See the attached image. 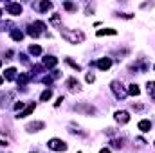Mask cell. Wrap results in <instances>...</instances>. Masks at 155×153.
I'll return each mask as SVG.
<instances>
[{
    "label": "cell",
    "mask_w": 155,
    "mask_h": 153,
    "mask_svg": "<svg viewBox=\"0 0 155 153\" xmlns=\"http://www.w3.org/2000/svg\"><path fill=\"white\" fill-rule=\"evenodd\" d=\"M2 81H4V79H2V78H0V85H2Z\"/></svg>",
    "instance_id": "33"
},
{
    "label": "cell",
    "mask_w": 155,
    "mask_h": 153,
    "mask_svg": "<svg viewBox=\"0 0 155 153\" xmlns=\"http://www.w3.org/2000/svg\"><path fill=\"white\" fill-rule=\"evenodd\" d=\"M0 67H2V61H0Z\"/></svg>",
    "instance_id": "34"
},
{
    "label": "cell",
    "mask_w": 155,
    "mask_h": 153,
    "mask_svg": "<svg viewBox=\"0 0 155 153\" xmlns=\"http://www.w3.org/2000/svg\"><path fill=\"white\" fill-rule=\"evenodd\" d=\"M14 78H16V69H13V67L7 69V70H5V79H7V81H13Z\"/></svg>",
    "instance_id": "14"
},
{
    "label": "cell",
    "mask_w": 155,
    "mask_h": 153,
    "mask_svg": "<svg viewBox=\"0 0 155 153\" xmlns=\"http://www.w3.org/2000/svg\"><path fill=\"white\" fill-rule=\"evenodd\" d=\"M85 79H87V83H94V81H96V76H94V74H90V72H88V74H87V78H85Z\"/></svg>",
    "instance_id": "27"
},
{
    "label": "cell",
    "mask_w": 155,
    "mask_h": 153,
    "mask_svg": "<svg viewBox=\"0 0 155 153\" xmlns=\"http://www.w3.org/2000/svg\"><path fill=\"white\" fill-rule=\"evenodd\" d=\"M47 144H49V148L54 150V151H65V150H67V144H65L63 141H60V139H51Z\"/></svg>",
    "instance_id": "4"
},
{
    "label": "cell",
    "mask_w": 155,
    "mask_h": 153,
    "mask_svg": "<svg viewBox=\"0 0 155 153\" xmlns=\"http://www.w3.org/2000/svg\"><path fill=\"white\" fill-rule=\"evenodd\" d=\"M5 144H7L5 141H0V146H5Z\"/></svg>",
    "instance_id": "32"
},
{
    "label": "cell",
    "mask_w": 155,
    "mask_h": 153,
    "mask_svg": "<svg viewBox=\"0 0 155 153\" xmlns=\"http://www.w3.org/2000/svg\"><path fill=\"white\" fill-rule=\"evenodd\" d=\"M11 38H13L14 41H20V40L23 38V32L18 31V29H13V31H11Z\"/></svg>",
    "instance_id": "13"
},
{
    "label": "cell",
    "mask_w": 155,
    "mask_h": 153,
    "mask_svg": "<svg viewBox=\"0 0 155 153\" xmlns=\"http://www.w3.org/2000/svg\"><path fill=\"white\" fill-rule=\"evenodd\" d=\"M51 97H52V90H51V88H47V90H43V92H42L40 101H49Z\"/></svg>",
    "instance_id": "15"
},
{
    "label": "cell",
    "mask_w": 155,
    "mask_h": 153,
    "mask_svg": "<svg viewBox=\"0 0 155 153\" xmlns=\"http://www.w3.org/2000/svg\"><path fill=\"white\" fill-rule=\"evenodd\" d=\"M33 112H34V103H31V105H29V106H27V108H25L23 112H20V114H18L16 117H18V119H23V117H27V115H31Z\"/></svg>",
    "instance_id": "10"
},
{
    "label": "cell",
    "mask_w": 155,
    "mask_h": 153,
    "mask_svg": "<svg viewBox=\"0 0 155 153\" xmlns=\"http://www.w3.org/2000/svg\"><path fill=\"white\" fill-rule=\"evenodd\" d=\"M116 121H117V123H121V124H126V123L130 121V115H128V112H125V110H119V112H116Z\"/></svg>",
    "instance_id": "6"
},
{
    "label": "cell",
    "mask_w": 155,
    "mask_h": 153,
    "mask_svg": "<svg viewBox=\"0 0 155 153\" xmlns=\"http://www.w3.org/2000/svg\"><path fill=\"white\" fill-rule=\"evenodd\" d=\"M43 128H45V124H43L42 121H34V123H29V124L25 126L27 132H40V130H43Z\"/></svg>",
    "instance_id": "7"
},
{
    "label": "cell",
    "mask_w": 155,
    "mask_h": 153,
    "mask_svg": "<svg viewBox=\"0 0 155 153\" xmlns=\"http://www.w3.org/2000/svg\"><path fill=\"white\" fill-rule=\"evenodd\" d=\"M96 65H98V69H101V70H108V69L112 67V60H110V58H101Z\"/></svg>",
    "instance_id": "8"
},
{
    "label": "cell",
    "mask_w": 155,
    "mask_h": 153,
    "mask_svg": "<svg viewBox=\"0 0 155 153\" xmlns=\"http://www.w3.org/2000/svg\"><path fill=\"white\" fill-rule=\"evenodd\" d=\"M146 87H148V94H150V97L155 101V83H153V81H148V85H146Z\"/></svg>",
    "instance_id": "17"
},
{
    "label": "cell",
    "mask_w": 155,
    "mask_h": 153,
    "mask_svg": "<svg viewBox=\"0 0 155 153\" xmlns=\"http://www.w3.org/2000/svg\"><path fill=\"white\" fill-rule=\"evenodd\" d=\"M61 36L69 41V43H81L85 40V34L78 29H61Z\"/></svg>",
    "instance_id": "1"
},
{
    "label": "cell",
    "mask_w": 155,
    "mask_h": 153,
    "mask_svg": "<svg viewBox=\"0 0 155 153\" xmlns=\"http://www.w3.org/2000/svg\"><path fill=\"white\" fill-rule=\"evenodd\" d=\"M0 14H2V11H0Z\"/></svg>",
    "instance_id": "36"
},
{
    "label": "cell",
    "mask_w": 155,
    "mask_h": 153,
    "mask_svg": "<svg viewBox=\"0 0 155 153\" xmlns=\"http://www.w3.org/2000/svg\"><path fill=\"white\" fill-rule=\"evenodd\" d=\"M128 94H130V96H139V94H141V88H139L137 85H130V87H128Z\"/></svg>",
    "instance_id": "16"
},
{
    "label": "cell",
    "mask_w": 155,
    "mask_h": 153,
    "mask_svg": "<svg viewBox=\"0 0 155 153\" xmlns=\"http://www.w3.org/2000/svg\"><path fill=\"white\" fill-rule=\"evenodd\" d=\"M42 81H43L45 85H51V83H52V78H51V76H45V78H43Z\"/></svg>",
    "instance_id": "28"
},
{
    "label": "cell",
    "mask_w": 155,
    "mask_h": 153,
    "mask_svg": "<svg viewBox=\"0 0 155 153\" xmlns=\"http://www.w3.org/2000/svg\"><path fill=\"white\" fill-rule=\"evenodd\" d=\"M105 34H117V31L116 29H101V31H98V36H105Z\"/></svg>",
    "instance_id": "18"
},
{
    "label": "cell",
    "mask_w": 155,
    "mask_h": 153,
    "mask_svg": "<svg viewBox=\"0 0 155 153\" xmlns=\"http://www.w3.org/2000/svg\"><path fill=\"white\" fill-rule=\"evenodd\" d=\"M153 70H155V65H153Z\"/></svg>",
    "instance_id": "35"
},
{
    "label": "cell",
    "mask_w": 155,
    "mask_h": 153,
    "mask_svg": "<svg viewBox=\"0 0 155 153\" xmlns=\"http://www.w3.org/2000/svg\"><path fill=\"white\" fill-rule=\"evenodd\" d=\"M16 81H18V85H25V83L29 81V76H27V74H20Z\"/></svg>",
    "instance_id": "22"
},
{
    "label": "cell",
    "mask_w": 155,
    "mask_h": 153,
    "mask_svg": "<svg viewBox=\"0 0 155 153\" xmlns=\"http://www.w3.org/2000/svg\"><path fill=\"white\" fill-rule=\"evenodd\" d=\"M110 88H112V92H114V96H116L117 99H125L126 94H128V90H125V87H123L119 81H112V83H110Z\"/></svg>",
    "instance_id": "2"
},
{
    "label": "cell",
    "mask_w": 155,
    "mask_h": 153,
    "mask_svg": "<svg viewBox=\"0 0 155 153\" xmlns=\"http://www.w3.org/2000/svg\"><path fill=\"white\" fill-rule=\"evenodd\" d=\"M23 108V101H18V103H14V110H22Z\"/></svg>",
    "instance_id": "29"
},
{
    "label": "cell",
    "mask_w": 155,
    "mask_h": 153,
    "mask_svg": "<svg viewBox=\"0 0 155 153\" xmlns=\"http://www.w3.org/2000/svg\"><path fill=\"white\" fill-rule=\"evenodd\" d=\"M139 130H141V132H144V133H146V132H150V130H152V123H150L148 119L139 121Z\"/></svg>",
    "instance_id": "11"
},
{
    "label": "cell",
    "mask_w": 155,
    "mask_h": 153,
    "mask_svg": "<svg viewBox=\"0 0 155 153\" xmlns=\"http://www.w3.org/2000/svg\"><path fill=\"white\" fill-rule=\"evenodd\" d=\"M67 87H69L70 92H79V83H78L74 78H69V79H67Z\"/></svg>",
    "instance_id": "9"
},
{
    "label": "cell",
    "mask_w": 155,
    "mask_h": 153,
    "mask_svg": "<svg viewBox=\"0 0 155 153\" xmlns=\"http://www.w3.org/2000/svg\"><path fill=\"white\" fill-rule=\"evenodd\" d=\"M65 61H67V63H69V65H70L72 69H76V70H79V65H78V63H74V61H72L70 58H65Z\"/></svg>",
    "instance_id": "25"
},
{
    "label": "cell",
    "mask_w": 155,
    "mask_h": 153,
    "mask_svg": "<svg viewBox=\"0 0 155 153\" xmlns=\"http://www.w3.org/2000/svg\"><path fill=\"white\" fill-rule=\"evenodd\" d=\"M56 63H58V60L54 56H45L43 58V65L45 67H56Z\"/></svg>",
    "instance_id": "12"
},
{
    "label": "cell",
    "mask_w": 155,
    "mask_h": 153,
    "mask_svg": "<svg viewBox=\"0 0 155 153\" xmlns=\"http://www.w3.org/2000/svg\"><path fill=\"white\" fill-rule=\"evenodd\" d=\"M29 52L34 54V56H38V54H42V47H38V45H31V47H29Z\"/></svg>",
    "instance_id": "20"
},
{
    "label": "cell",
    "mask_w": 155,
    "mask_h": 153,
    "mask_svg": "<svg viewBox=\"0 0 155 153\" xmlns=\"http://www.w3.org/2000/svg\"><path fill=\"white\" fill-rule=\"evenodd\" d=\"M5 9H7V13H9V14H14V16H18V14H22V5H20V4H14V2H9V4L5 5Z\"/></svg>",
    "instance_id": "5"
},
{
    "label": "cell",
    "mask_w": 155,
    "mask_h": 153,
    "mask_svg": "<svg viewBox=\"0 0 155 153\" xmlns=\"http://www.w3.org/2000/svg\"><path fill=\"white\" fill-rule=\"evenodd\" d=\"M51 7H52V4H51L49 0H43V2H40V9H42V11H49Z\"/></svg>",
    "instance_id": "19"
},
{
    "label": "cell",
    "mask_w": 155,
    "mask_h": 153,
    "mask_svg": "<svg viewBox=\"0 0 155 153\" xmlns=\"http://www.w3.org/2000/svg\"><path fill=\"white\" fill-rule=\"evenodd\" d=\"M61 101H63V97H58V101L54 103V106H60V105H61Z\"/></svg>",
    "instance_id": "30"
},
{
    "label": "cell",
    "mask_w": 155,
    "mask_h": 153,
    "mask_svg": "<svg viewBox=\"0 0 155 153\" xmlns=\"http://www.w3.org/2000/svg\"><path fill=\"white\" fill-rule=\"evenodd\" d=\"M27 32H29V36H33V38L40 36V32H38V31H36V29H34L33 25H29V27H27Z\"/></svg>",
    "instance_id": "23"
},
{
    "label": "cell",
    "mask_w": 155,
    "mask_h": 153,
    "mask_svg": "<svg viewBox=\"0 0 155 153\" xmlns=\"http://www.w3.org/2000/svg\"><path fill=\"white\" fill-rule=\"evenodd\" d=\"M51 23H54V25H60V14H52V18H51Z\"/></svg>",
    "instance_id": "26"
},
{
    "label": "cell",
    "mask_w": 155,
    "mask_h": 153,
    "mask_svg": "<svg viewBox=\"0 0 155 153\" xmlns=\"http://www.w3.org/2000/svg\"><path fill=\"white\" fill-rule=\"evenodd\" d=\"M79 114H87V115H92V114H96V108L92 106V105H88V103H79V105H76L74 106Z\"/></svg>",
    "instance_id": "3"
},
{
    "label": "cell",
    "mask_w": 155,
    "mask_h": 153,
    "mask_svg": "<svg viewBox=\"0 0 155 153\" xmlns=\"http://www.w3.org/2000/svg\"><path fill=\"white\" fill-rule=\"evenodd\" d=\"M63 7L69 9V11H76V5H74L72 2H63Z\"/></svg>",
    "instance_id": "24"
},
{
    "label": "cell",
    "mask_w": 155,
    "mask_h": 153,
    "mask_svg": "<svg viewBox=\"0 0 155 153\" xmlns=\"http://www.w3.org/2000/svg\"><path fill=\"white\" fill-rule=\"evenodd\" d=\"M99 153H110V150L108 148H103V150H99Z\"/></svg>",
    "instance_id": "31"
},
{
    "label": "cell",
    "mask_w": 155,
    "mask_h": 153,
    "mask_svg": "<svg viewBox=\"0 0 155 153\" xmlns=\"http://www.w3.org/2000/svg\"><path fill=\"white\" fill-rule=\"evenodd\" d=\"M33 27H34V29H36V31H38V32H42V31H43V29H45V23H43V22H40V20H38V22H34V23H33Z\"/></svg>",
    "instance_id": "21"
}]
</instances>
